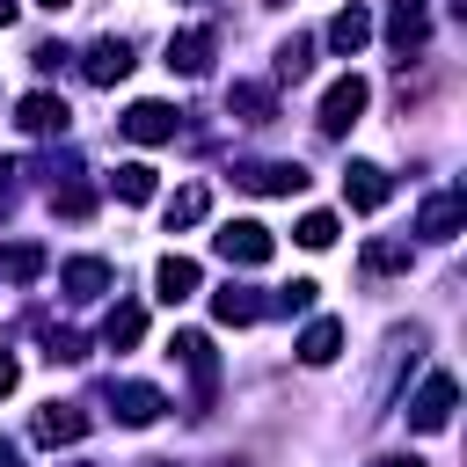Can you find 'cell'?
<instances>
[{
  "instance_id": "6da1fadb",
  "label": "cell",
  "mask_w": 467,
  "mask_h": 467,
  "mask_svg": "<svg viewBox=\"0 0 467 467\" xmlns=\"http://www.w3.org/2000/svg\"><path fill=\"white\" fill-rule=\"evenodd\" d=\"M452 401H460L452 372H431V379L416 387V401H409V431H445V423H452Z\"/></svg>"
},
{
  "instance_id": "7a4b0ae2",
  "label": "cell",
  "mask_w": 467,
  "mask_h": 467,
  "mask_svg": "<svg viewBox=\"0 0 467 467\" xmlns=\"http://www.w3.org/2000/svg\"><path fill=\"white\" fill-rule=\"evenodd\" d=\"M234 182H248L263 197H292V190H306V168L299 161H248V168H234Z\"/></svg>"
},
{
  "instance_id": "3957f363",
  "label": "cell",
  "mask_w": 467,
  "mask_h": 467,
  "mask_svg": "<svg viewBox=\"0 0 467 467\" xmlns=\"http://www.w3.org/2000/svg\"><path fill=\"white\" fill-rule=\"evenodd\" d=\"M387 44L409 58V51H423L431 44V7L423 0H394V15H387Z\"/></svg>"
},
{
  "instance_id": "277c9868",
  "label": "cell",
  "mask_w": 467,
  "mask_h": 467,
  "mask_svg": "<svg viewBox=\"0 0 467 467\" xmlns=\"http://www.w3.org/2000/svg\"><path fill=\"white\" fill-rule=\"evenodd\" d=\"M365 95H372V88H365L358 73H350V80H336V88L321 95V131H350V124H358V109H365Z\"/></svg>"
},
{
  "instance_id": "5b68a950",
  "label": "cell",
  "mask_w": 467,
  "mask_h": 467,
  "mask_svg": "<svg viewBox=\"0 0 467 467\" xmlns=\"http://www.w3.org/2000/svg\"><path fill=\"white\" fill-rule=\"evenodd\" d=\"M124 139H139V146L175 139V109H168V102H131V109H124Z\"/></svg>"
},
{
  "instance_id": "8992f818",
  "label": "cell",
  "mask_w": 467,
  "mask_h": 467,
  "mask_svg": "<svg viewBox=\"0 0 467 467\" xmlns=\"http://www.w3.org/2000/svg\"><path fill=\"white\" fill-rule=\"evenodd\" d=\"M219 255L226 263H270V234L255 219H234V226H219Z\"/></svg>"
},
{
  "instance_id": "52a82bcc",
  "label": "cell",
  "mask_w": 467,
  "mask_h": 467,
  "mask_svg": "<svg viewBox=\"0 0 467 467\" xmlns=\"http://www.w3.org/2000/svg\"><path fill=\"white\" fill-rule=\"evenodd\" d=\"M109 401H117V423H153L168 401H161V387H146V379H124V387H109Z\"/></svg>"
},
{
  "instance_id": "ba28073f",
  "label": "cell",
  "mask_w": 467,
  "mask_h": 467,
  "mask_svg": "<svg viewBox=\"0 0 467 467\" xmlns=\"http://www.w3.org/2000/svg\"><path fill=\"white\" fill-rule=\"evenodd\" d=\"M343 197H350L358 212H379V204H387V168H372V161H350V168H343Z\"/></svg>"
},
{
  "instance_id": "9c48e42d",
  "label": "cell",
  "mask_w": 467,
  "mask_h": 467,
  "mask_svg": "<svg viewBox=\"0 0 467 467\" xmlns=\"http://www.w3.org/2000/svg\"><path fill=\"white\" fill-rule=\"evenodd\" d=\"M212 51H219L212 29H182V36H168V66H175V73H204Z\"/></svg>"
},
{
  "instance_id": "30bf717a",
  "label": "cell",
  "mask_w": 467,
  "mask_h": 467,
  "mask_svg": "<svg viewBox=\"0 0 467 467\" xmlns=\"http://www.w3.org/2000/svg\"><path fill=\"white\" fill-rule=\"evenodd\" d=\"M15 124H22V131H36V139H51V131H66V102L36 88V95H22V109H15Z\"/></svg>"
},
{
  "instance_id": "8fae6325",
  "label": "cell",
  "mask_w": 467,
  "mask_h": 467,
  "mask_svg": "<svg viewBox=\"0 0 467 467\" xmlns=\"http://www.w3.org/2000/svg\"><path fill=\"white\" fill-rule=\"evenodd\" d=\"M124 73H131V44H124V36H102V44L88 51V80L109 88V80H124Z\"/></svg>"
},
{
  "instance_id": "7c38bea8",
  "label": "cell",
  "mask_w": 467,
  "mask_h": 467,
  "mask_svg": "<svg viewBox=\"0 0 467 467\" xmlns=\"http://www.w3.org/2000/svg\"><path fill=\"white\" fill-rule=\"evenodd\" d=\"M460 212H467V197H460V190H438V197L423 204V219H416V234H431V241H452V226H460Z\"/></svg>"
},
{
  "instance_id": "4fadbf2b",
  "label": "cell",
  "mask_w": 467,
  "mask_h": 467,
  "mask_svg": "<svg viewBox=\"0 0 467 467\" xmlns=\"http://www.w3.org/2000/svg\"><path fill=\"white\" fill-rule=\"evenodd\" d=\"M365 36H372V15H365V7H343V15L328 22V51H343V58H358Z\"/></svg>"
},
{
  "instance_id": "5bb4252c",
  "label": "cell",
  "mask_w": 467,
  "mask_h": 467,
  "mask_svg": "<svg viewBox=\"0 0 467 467\" xmlns=\"http://www.w3.org/2000/svg\"><path fill=\"white\" fill-rule=\"evenodd\" d=\"M80 431H88V416H80V409H66V401H51V409L36 416V445H73Z\"/></svg>"
},
{
  "instance_id": "9a60e30c",
  "label": "cell",
  "mask_w": 467,
  "mask_h": 467,
  "mask_svg": "<svg viewBox=\"0 0 467 467\" xmlns=\"http://www.w3.org/2000/svg\"><path fill=\"white\" fill-rule=\"evenodd\" d=\"M153 285H161V299L175 306V299H190V292H197V263H190V255H161Z\"/></svg>"
},
{
  "instance_id": "2e32d148",
  "label": "cell",
  "mask_w": 467,
  "mask_h": 467,
  "mask_svg": "<svg viewBox=\"0 0 467 467\" xmlns=\"http://www.w3.org/2000/svg\"><path fill=\"white\" fill-rule=\"evenodd\" d=\"M212 314L241 328V321H255V314H263V299H255L248 285H219V292H212Z\"/></svg>"
},
{
  "instance_id": "e0dca14e",
  "label": "cell",
  "mask_w": 467,
  "mask_h": 467,
  "mask_svg": "<svg viewBox=\"0 0 467 467\" xmlns=\"http://www.w3.org/2000/svg\"><path fill=\"white\" fill-rule=\"evenodd\" d=\"M146 336V306H109V321H102V343L109 350H131Z\"/></svg>"
},
{
  "instance_id": "ac0fdd59",
  "label": "cell",
  "mask_w": 467,
  "mask_h": 467,
  "mask_svg": "<svg viewBox=\"0 0 467 467\" xmlns=\"http://www.w3.org/2000/svg\"><path fill=\"white\" fill-rule=\"evenodd\" d=\"M44 270V248L36 241H15V248H0V277H15V285H29Z\"/></svg>"
},
{
  "instance_id": "d6986e66",
  "label": "cell",
  "mask_w": 467,
  "mask_h": 467,
  "mask_svg": "<svg viewBox=\"0 0 467 467\" xmlns=\"http://www.w3.org/2000/svg\"><path fill=\"white\" fill-rule=\"evenodd\" d=\"M109 285V263H95V255H80V263H66V292L73 299H95Z\"/></svg>"
},
{
  "instance_id": "ffe728a7",
  "label": "cell",
  "mask_w": 467,
  "mask_h": 467,
  "mask_svg": "<svg viewBox=\"0 0 467 467\" xmlns=\"http://www.w3.org/2000/svg\"><path fill=\"white\" fill-rule=\"evenodd\" d=\"M336 350H343V328H336V321H314V328L299 336V358H306V365H328Z\"/></svg>"
},
{
  "instance_id": "44dd1931",
  "label": "cell",
  "mask_w": 467,
  "mask_h": 467,
  "mask_svg": "<svg viewBox=\"0 0 467 467\" xmlns=\"http://www.w3.org/2000/svg\"><path fill=\"white\" fill-rule=\"evenodd\" d=\"M306 73H314V36H292L277 51V80H306Z\"/></svg>"
},
{
  "instance_id": "7402d4cb",
  "label": "cell",
  "mask_w": 467,
  "mask_h": 467,
  "mask_svg": "<svg viewBox=\"0 0 467 467\" xmlns=\"http://www.w3.org/2000/svg\"><path fill=\"white\" fill-rule=\"evenodd\" d=\"M117 197H124V204H146V197H153V168H146V161H124V168H117Z\"/></svg>"
},
{
  "instance_id": "603a6c76",
  "label": "cell",
  "mask_w": 467,
  "mask_h": 467,
  "mask_svg": "<svg viewBox=\"0 0 467 467\" xmlns=\"http://www.w3.org/2000/svg\"><path fill=\"white\" fill-rule=\"evenodd\" d=\"M197 219H204V182H182L168 197V226H197Z\"/></svg>"
},
{
  "instance_id": "cb8c5ba5",
  "label": "cell",
  "mask_w": 467,
  "mask_h": 467,
  "mask_svg": "<svg viewBox=\"0 0 467 467\" xmlns=\"http://www.w3.org/2000/svg\"><path fill=\"white\" fill-rule=\"evenodd\" d=\"M234 109H248V124H263V117H270V88L241 80V88H234Z\"/></svg>"
},
{
  "instance_id": "d4e9b609",
  "label": "cell",
  "mask_w": 467,
  "mask_h": 467,
  "mask_svg": "<svg viewBox=\"0 0 467 467\" xmlns=\"http://www.w3.org/2000/svg\"><path fill=\"white\" fill-rule=\"evenodd\" d=\"M328 241H336V219L328 212H306L299 219V248H328Z\"/></svg>"
},
{
  "instance_id": "484cf974",
  "label": "cell",
  "mask_w": 467,
  "mask_h": 467,
  "mask_svg": "<svg viewBox=\"0 0 467 467\" xmlns=\"http://www.w3.org/2000/svg\"><path fill=\"white\" fill-rule=\"evenodd\" d=\"M409 263V241H372L365 248V270H401Z\"/></svg>"
},
{
  "instance_id": "4316f807",
  "label": "cell",
  "mask_w": 467,
  "mask_h": 467,
  "mask_svg": "<svg viewBox=\"0 0 467 467\" xmlns=\"http://www.w3.org/2000/svg\"><path fill=\"white\" fill-rule=\"evenodd\" d=\"M15 379H22V372H15V358H0V394H15Z\"/></svg>"
},
{
  "instance_id": "83f0119b",
  "label": "cell",
  "mask_w": 467,
  "mask_h": 467,
  "mask_svg": "<svg viewBox=\"0 0 467 467\" xmlns=\"http://www.w3.org/2000/svg\"><path fill=\"white\" fill-rule=\"evenodd\" d=\"M0 467H22V452H15V445H7V438H0Z\"/></svg>"
},
{
  "instance_id": "f1b7e54d",
  "label": "cell",
  "mask_w": 467,
  "mask_h": 467,
  "mask_svg": "<svg viewBox=\"0 0 467 467\" xmlns=\"http://www.w3.org/2000/svg\"><path fill=\"white\" fill-rule=\"evenodd\" d=\"M0 22H15V0H0Z\"/></svg>"
},
{
  "instance_id": "f546056e",
  "label": "cell",
  "mask_w": 467,
  "mask_h": 467,
  "mask_svg": "<svg viewBox=\"0 0 467 467\" xmlns=\"http://www.w3.org/2000/svg\"><path fill=\"white\" fill-rule=\"evenodd\" d=\"M36 7H73V0H36Z\"/></svg>"
}]
</instances>
